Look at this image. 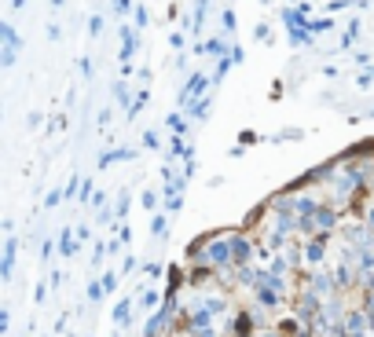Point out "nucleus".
Instances as JSON below:
<instances>
[{"label": "nucleus", "instance_id": "1", "mask_svg": "<svg viewBox=\"0 0 374 337\" xmlns=\"http://www.w3.org/2000/svg\"><path fill=\"white\" fill-rule=\"evenodd\" d=\"M155 337H374V143L206 235Z\"/></svg>", "mask_w": 374, "mask_h": 337}]
</instances>
